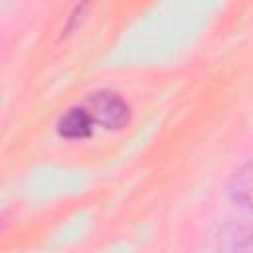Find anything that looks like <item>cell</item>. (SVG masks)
<instances>
[{"mask_svg": "<svg viewBox=\"0 0 253 253\" xmlns=\"http://www.w3.org/2000/svg\"><path fill=\"white\" fill-rule=\"evenodd\" d=\"M87 113L93 119V125H99L107 130H119L130 121V105L113 91H97L87 99Z\"/></svg>", "mask_w": 253, "mask_h": 253, "instance_id": "obj_1", "label": "cell"}, {"mask_svg": "<svg viewBox=\"0 0 253 253\" xmlns=\"http://www.w3.org/2000/svg\"><path fill=\"white\" fill-rule=\"evenodd\" d=\"M93 119L85 107H71L57 119V134L67 140H83L93 132Z\"/></svg>", "mask_w": 253, "mask_h": 253, "instance_id": "obj_2", "label": "cell"}, {"mask_svg": "<svg viewBox=\"0 0 253 253\" xmlns=\"http://www.w3.org/2000/svg\"><path fill=\"white\" fill-rule=\"evenodd\" d=\"M225 192L237 208H243V210L251 208V164L249 162H245L231 174Z\"/></svg>", "mask_w": 253, "mask_h": 253, "instance_id": "obj_3", "label": "cell"}]
</instances>
